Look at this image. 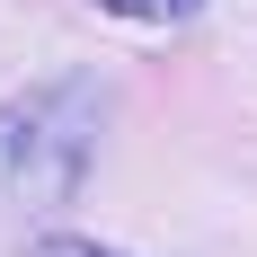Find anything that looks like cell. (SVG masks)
<instances>
[{
	"label": "cell",
	"mask_w": 257,
	"mask_h": 257,
	"mask_svg": "<svg viewBox=\"0 0 257 257\" xmlns=\"http://www.w3.org/2000/svg\"><path fill=\"white\" fill-rule=\"evenodd\" d=\"M27 257H124V248H106V239H80V231H45Z\"/></svg>",
	"instance_id": "obj_3"
},
{
	"label": "cell",
	"mask_w": 257,
	"mask_h": 257,
	"mask_svg": "<svg viewBox=\"0 0 257 257\" xmlns=\"http://www.w3.org/2000/svg\"><path fill=\"white\" fill-rule=\"evenodd\" d=\"M62 98H71V89H36V98L0 106V186H18L27 160H53V178H71V169H80V142L45 133L53 115H62Z\"/></svg>",
	"instance_id": "obj_1"
},
{
	"label": "cell",
	"mask_w": 257,
	"mask_h": 257,
	"mask_svg": "<svg viewBox=\"0 0 257 257\" xmlns=\"http://www.w3.org/2000/svg\"><path fill=\"white\" fill-rule=\"evenodd\" d=\"M106 18H124V27H178V18H195L204 0H98Z\"/></svg>",
	"instance_id": "obj_2"
}]
</instances>
